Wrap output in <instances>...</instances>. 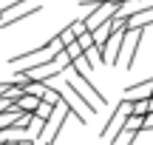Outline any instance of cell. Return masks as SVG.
<instances>
[{"instance_id":"cell-1","label":"cell","mask_w":153,"mask_h":145,"mask_svg":"<svg viewBox=\"0 0 153 145\" xmlns=\"http://www.w3.org/2000/svg\"><path fill=\"white\" fill-rule=\"evenodd\" d=\"M116 9H119V6H116L114 0L94 6V9H91V14H82V26H85V31H94V28H99L102 23L114 20V17H116Z\"/></svg>"},{"instance_id":"cell-2","label":"cell","mask_w":153,"mask_h":145,"mask_svg":"<svg viewBox=\"0 0 153 145\" xmlns=\"http://www.w3.org/2000/svg\"><path fill=\"white\" fill-rule=\"evenodd\" d=\"M125 117H131V102L128 100H122V102H116L114 105V114H111L108 117V123H105V128L99 131V137H102V140H114L116 137V131L122 128V123H125Z\"/></svg>"},{"instance_id":"cell-3","label":"cell","mask_w":153,"mask_h":145,"mask_svg":"<svg viewBox=\"0 0 153 145\" xmlns=\"http://www.w3.org/2000/svg\"><path fill=\"white\" fill-rule=\"evenodd\" d=\"M57 85H60V83H57ZM60 91H62L65 97H74V100L79 102V105H85V108H88L91 114H97V111H99V105H97V102H94V100H91L88 94H82V88H79L76 83H74V80H62ZM79 105H76V108H79Z\"/></svg>"},{"instance_id":"cell-4","label":"cell","mask_w":153,"mask_h":145,"mask_svg":"<svg viewBox=\"0 0 153 145\" xmlns=\"http://www.w3.org/2000/svg\"><path fill=\"white\" fill-rule=\"evenodd\" d=\"M68 68H74V77H76V80H79V83H82V88H85V91H82V94H88V97H91L94 102H97V105H105V102H108V97H105L102 91H99L97 85L91 83V77H88V74L82 71V68L76 66V63H71V66H68ZM79 83H76V85H79Z\"/></svg>"},{"instance_id":"cell-5","label":"cell","mask_w":153,"mask_h":145,"mask_svg":"<svg viewBox=\"0 0 153 145\" xmlns=\"http://www.w3.org/2000/svg\"><path fill=\"white\" fill-rule=\"evenodd\" d=\"M150 20H153V9H150V6H148V9H139V11H133V14L125 20V34H131V31H139V28H148V26H150Z\"/></svg>"},{"instance_id":"cell-6","label":"cell","mask_w":153,"mask_h":145,"mask_svg":"<svg viewBox=\"0 0 153 145\" xmlns=\"http://www.w3.org/2000/svg\"><path fill=\"white\" fill-rule=\"evenodd\" d=\"M150 88H153V80H142V83H136V85H128L125 88V100L128 102L150 100Z\"/></svg>"},{"instance_id":"cell-7","label":"cell","mask_w":153,"mask_h":145,"mask_svg":"<svg viewBox=\"0 0 153 145\" xmlns=\"http://www.w3.org/2000/svg\"><path fill=\"white\" fill-rule=\"evenodd\" d=\"M40 11H43V6H28L26 11H17V14H11V17H3V23H0V26L3 28H9V26H14V23H20V20H26V17H31V14H40Z\"/></svg>"},{"instance_id":"cell-8","label":"cell","mask_w":153,"mask_h":145,"mask_svg":"<svg viewBox=\"0 0 153 145\" xmlns=\"http://www.w3.org/2000/svg\"><path fill=\"white\" fill-rule=\"evenodd\" d=\"M153 111V105H150V100H136V102H131V117H148V114Z\"/></svg>"},{"instance_id":"cell-9","label":"cell","mask_w":153,"mask_h":145,"mask_svg":"<svg viewBox=\"0 0 153 145\" xmlns=\"http://www.w3.org/2000/svg\"><path fill=\"white\" fill-rule=\"evenodd\" d=\"M51 111H54V105H48V102H43V100H40V102H37V108H34V114H31V117H34V120H40V123H45V120L51 117Z\"/></svg>"},{"instance_id":"cell-10","label":"cell","mask_w":153,"mask_h":145,"mask_svg":"<svg viewBox=\"0 0 153 145\" xmlns=\"http://www.w3.org/2000/svg\"><path fill=\"white\" fill-rule=\"evenodd\" d=\"M74 43L79 46V51H88V49L94 46V40H91V31H82V34H76V37H74Z\"/></svg>"},{"instance_id":"cell-11","label":"cell","mask_w":153,"mask_h":145,"mask_svg":"<svg viewBox=\"0 0 153 145\" xmlns=\"http://www.w3.org/2000/svg\"><path fill=\"white\" fill-rule=\"evenodd\" d=\"M150 128H153V114L142 117V131H150Z\"/></svg>"},{"instance_id":"cell-12","label":"cell","mask_w":153,"mask_h":145,"mask_svg":"<svg viewBox=\"0 0 153 145\" xmlns=\"http://www.w3.org/2000/svg\"><path fill=\"white\" fill-rule=\"evenodd\" d=\"M9 88H11L9 80H6V83H0V97H6V91H9Z\"/></svg>"},{"instance_id":"cell-13","label":"cell","mask_w":153,"mask_h":145,"mask_svg":"<svg viewBox=\"0 0 153 145\" xmlns=\"http://www.w3.org/2000/svg\"><path fill=\"white\" fill-rule=\"evenodd\" d=\"M34 145H45V142H40V140H37V142H34Z\"/></svg>"}]
</instances>
